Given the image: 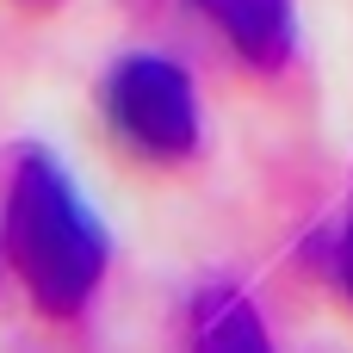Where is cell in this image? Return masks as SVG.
I'll return each mask as SVG.
<instances>
[{
  "instance_id": "obj_1",
  "label": "cell",
  "mask_w": 353,
  "mask_h": 353,
  "mask_svg": "<svg viewBox=\"0 0 353 353\" xmlns=\"http://www.w3.org/2000/svg\"><path fill=\"white\" fill-rule=\"evenodd\" d=\"M0 254L25 304L50 323L81 316L112 267V236L50 149H19L0 199Z\"/></svg>"
},
{
  "instance_id": "obj_2",
  "label": "cell",
  "mask_w": 353,
  "mask_h": 353,
  "mask_svg": "<svg viewBox=\"0 0 353 353\" xmlns=\"http://www.w3.org/2000/svg\"><path fill=\"white\" fill-rule=\"evenodd\" d=\"M99 124L143 168H180L205 143L199 81L155 50H124L99 74Z\"/></svg>"
},
{
  "instance_id": "obj_3",
  "label": "cell",
  "mask_w": 353,
  "mask_h": 353,
  "mask_svg": "<svg viewBox=\"0 0 353 353\" xmlns=\"http://www.w3.org/2000/svg\"><path fill=\"white\" fill-rule=\"evenodd\" d=\"M192 12L254 74H279L298 56V6L292 0H192Z\"/></svg>"
},
{
  "instance_id": "obj_4",
  "label": "cell",
  "mask_w": 353,
  "mask_h": 353,
  "mask_svg": "<svg viewBox=\"0 0 353 353\" xmlns=\"http://www.w3.org/2000/svg\"><path fill=\"white\" fill-rule=\"evenodd\" d=\"M186 353H273V335L242 285H205L186 310Z\"/></svg>"
},
{
  "instance_id": "obj_5",
  "label": "cell",
  "mask_w": 353,
  "mask_h": 353,
  "mask_svg": "<svg viewBox=\"0 0 353 353\" xmlns=\"http://www.w3.org/2000/svg\"><path fill=\"white\" fill-rule=\"evenodd\" d=\"M335 285L353 304V211H347V223H341V236H335Z\"/></svg>"
},
{
  "instance_id": "obj_6",
  "label": "cell",
  "mask_w": 353,
  "mask_h": 353,
  "mask_svg": "<svg viewBox=\"0 0 353 353\" xmlns=\"http://www.w3.org/2000/svg\"><path fill=\"white\" fill-rule=\"evenodd\" d=\"M6 6H56V0H6Z\"/></svg>"
}]
</instances>
